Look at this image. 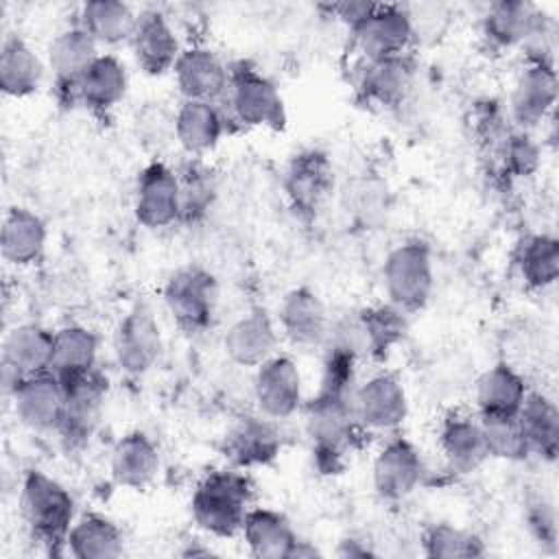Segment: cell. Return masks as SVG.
Segmentation results:
<instances>
[{
	"mask_svg": "<svg viewBox=\"0 0 559 559\" xmlns=\"http://www.w3.org/2000/svg\"><path fill=\"white\" fill-rule=\"evenodd\" d=\"M515 264L528 288L544 290L552 286L559 277V240L552 234L526 236L518 247Z\"/></svg>",
	"mask_w": 559,
	"mask_h": 559,
	"instance_id": "obj_38",
	"label": "cell"
},
{
	"mask_svg": "<svg viewBox=\"0 0 559 559\" xmlns=\"http://www.w3.org/2000/svg\"><path fill=\"white\" fill-rule=\"evenodd\" d=\"M277 328L264 308H251L225 334V352L240 367H260L277 349Z\"/></svg>",
	"mask_w": 559,
	"mask_h": 559,
	"instance_id": "obj_22",
	"label": "cell"
},
{
	"mask_svg": "<svg viewBox=\"0 0 559 559\" xmlns=\"http://www.w3.org/2000/svg\"><path fill=\"white\" fill-rule=\"evenodd\" d=\"M52 334L55 332L39 323H20L11 328L2 343V365L15 369L24 378L48 371Z\"/></svg>",
	"mask_w": 559,
	"mask_h": 559,
	"instance_id": "obj_32",
	"label": "cell"
},
{
	"mask_svg": "<svg viewBox=\"0 0 559 559\" xmlns=\"http://www.w3.org/2000/svg\"><path fill=\"white\" fill-rule=\"evenodd\" d=\"M98 55L100 52L96 39L79 24L66 26L52 37L46 52V68L55 76L59 96L70 100L76 81L83 76V72L92 66V61Z\"/></svg>",
	"mask_w": 559,
	"mask_h": 559,
	"instance_id": "obj_20",
	"label": "cell"
},
{
	"mask_svg": "<svg viewBox=\"0 0 559 559\" xmlns=\"http://www.w3.org/2000/svg\"><path fill=\"white\" fill-rule=\"evenodd\" d=\"M518 419L531 454L542 456L544 461H555L559 452V411L557 404L539 391H528Z\"/></svg>",
	"mask_w": 559,
	"mask_h": 559,
	"instance_id": "obj_35",
	"label": "cell"
},
{
	"mask_svg": "<svg viewBox=\"0 0 559 559\" xmlns=\"http://www.w3.org/2000/svg\"><path fill=\"white\" fill-rule=\"evenodd\" d=\"M240 535L258 559H288L299 539L286 515L266 507H251L247 511Z\"/></svg>",
	"mask_w": 559,
	"mask_h": 559,
	"instance_id": "obj_29",
	"label": "cell"
},
{
	"mask_svg": "<svg viewBox=\"0 0 559 559\" xmlns=\"http://www.w3.org/2000/svg\"><path fill=\"white\" fill-rule=\"evenodd\" d=\"M46 63L20 35H7L0 46V90L11 98H24L39 90Z\"/></svg>",
	"mask_w": 559,
	"mask_h": 559,
	"instance_id": "obj_31",
	"label": "cell"
},
{
	"mask_svg": "<svg viewBox=\"0 0 559 559\" xmlns=\"http://www.w3.org/2000/svg\"><path fill=\"white\" fill-rule=\"evenodd\" d=\"M542 9L528 0H500L489 4L483 17V35L496 48L522 46Z\"/></svg>",
	"mask_w": 559,
	"mask_h": 559,
	"instance_id": "obj_36",
	"label": "cell"
},
{
	"mask_svg": "<svg viewBox=\"0 0 559 559\" xmlns=\"http://www.w3.org/2000/svg\"><path fill=\"white\" fill-rule=\"evenodd\" d=\"M354 391L319 384L317 395L306 404V432L312 441L317 465L325 472L338 469L356 432L362 430L354 411Z\"/></svg>",
	"mask_w": 559,
	"mask_h": 559,
	"instance_id": "obj_1",
	"label": "cell"
},
{
	"mask_svg": "<svg viewBox=\"0 0 559 559\" xmlns=\"http://www.w3.org/2000/svg\"><path fill=\"white\" fill-rule=\"evenodd\" d=\"M173 74L183 100L221 103L229 85V68L205 46L183 48Z\"/></svg>",
	"mask_w": 559,
	"mask_h": 559,
	"instance_id": "obj_17",
	"label": "cell"
},
{
	"mask_svg": "<svg viewBox=\"0 0 559 559\" xmlns=\"http://www.w3.org/2000/svg\"><path fill=\"white\" fill-rule=\"evenodd\" d=\"M127 85L129 74L124 63L111 52H100L76 81L70 103H81L94 114H107L124 98Z\"/></svg>",
	"mask_w": 559,
	"mask_h": 559,
	"instance_id": "obj_21",
	"label": "cell"
},
{
	"mask_svg": "<svg viewBox=\"0 0 559 559\" xmlns=\"http://www.w3.org/2000/svg\"><path fill=\"white\" fill-rule=\"evenodd\" d=\"M557 103V72L555 66L526 63L518 74L511 98L509 116L520 131L539 127L555 109Z\"/></svg>",
	"mask_w": 559,
	"mask_h": 559,
	"instance_id": "obj_15",
	"label": "cell"
},
{
	"mask_svg": "<svg viewBox=\"0 0 559 559\" xmlns=\"http://www.w3.org/2000/svg\"><path fill=\"white\" fill-rule=\"evenodd\" d=\"M280 450L282 437L269 417H245L225 437V452L236 467L266 465Z\"/></svg>",
	"mask_w": 559,
	"mask_h": 559,
	"instance_id": "obj_30",
	"label": "cell"
},
{
	"mask_svg": "<svg viewBox=\"0 0 559 559\" xmlns=\"http://www.w3.org/2000/svg\"><path fill=\"white\" fill-rule=\"evenodd\" d=\"M334 183V170L325 153L308 148L297 153L288 168L284 188L290 205L301 216H314L328 199Z\"/></svg>",
	"mask_w": 559,
	"mask_h": 559,
	"instance_id": "obj_18",
	"label": "cell"
},
{
	"mask_svg": "<svg viewBox=\"0 0 559 559\" xmlns=\"http://www.w3.org/2000/svg\"><path fill=\"white\" fill-rule=\"evenodd\" d=\"M227 118L218 103L181 100L175 114V138L188 155L210 153L227 129Z\"/></svg>",
	"mask_w": 559,
	"mask_h": 559,
	"instance_id": "obj_25",
	"label": "cell"
},
{
	"mask_svg": "<svg viewBox=\"0 0 559 559\" xmlns=\"http://www.w3.org/2000/svg\"><path fill=\"white\" fill-rule=\"evenodd\" d=\"M162 456L157 443L142 430H131L122 435L109 459L111 478L127 489H146L159 472Z\"/></svg>",
	"mask_w": 559,
	"mask_h": 559,
	"instance_id": "obj_23",
	"label": "cell"
},
{
	"mask_svg": "<svg viewBox=\"0 0 559 559\" xmlns=\"http://www.w3.org/2000/svg\"><path fill=\"white\" fill-rule=\"evenodd\" d=\"M253 397L262 417L273 421L293 417L304 402V380L297 362L286 354H273L255 367Z\"/></svg>",
	"mask_w": 559,
	"mask_h": 559,
	"instance_id": "obj_9",
	"label": "cell"
},
{
	"mask_svg": "<svg viewBox=\"0 0 559 559\" xmlns=\"http://www.w3.org/2000/svg\"><path fill=\"white\" fill-rule=\"evenodd\" d=\"M371 480L376 493L389 502L408 498L424 480L421 454L404 437L389 439L373 459Z\"/></svg>",
	"mask_w": 559,
	"mask_h": 559,
	"instance_id": "obj_13",
	"label": "cell"
},
{
	"mask_svg": "<svg viewBox=\"0 0 559 559\" xmlns=\"http://www.w3.org/2000/svg\"><path fill=\"white\" fill-rule=\"evenodd\" d=\"M415 79V66L408 55L362 61L358 72V92L367 103L397 107L408 96Z\"/></svg>",
	"mask_w": 559,
	"mask_h": 559,
	"instance_id": "obj_24",
	"label": "cell"
},
{
	"mask_svg": "<svg viewBox=\"0 0 559 559\" xmlns=\"http://www.w3.org/2000/svg\"><path fill=\"white\" fill-rule=\"evenodd\" d=\"M277 321L286 341L304 349L325 345L332 325L325 304L308 286H297L284 295L277 310Z\"/></svg>",
	"mask_w": 559,
	"mask_h": 559,
	"instance_id": "obj_16",
	"label": "cell"
},
{
	"mask_svg": "<svg viewBox=\"0 0 559 559\" xmlns=\"http://www.w3.org/2000/svg\"><path fill=\"white\" fill-rule=\"evenodd\" d=\"M249 509L251 483L238 469H214L205 474L190 498L194 524L214 537H234L240 533Z\"/></svg>",
	"mask_w": 559,
	"mask_h": 559,
	"instance_id": "obj_2",
	"label": "cell"
},
{
	"mask_svg": "<svg viewBox=\"0 0 559 559\" xmlns=\"http://www.w3.org/2000/svg\"><path fill=\"white\" fill-rule=\"evenodd\" d=\"M439 448L450 469L459 474L474 472L489 459L480 421L461 413H452L443 419L439 428Z\"/></svg>",
	"mask_w": 559,
	"mask_h": 559,
	"instance_id": "obj_26",
	"label": "cell"
},
{
	"mask_svg": "<svg viewBox=\"0 0 559 559\" xmlns=\"http://www.w3.org/2000/svg\"><path fill=\"white\" fill-rule=\"evenodd\" d=\"M382 284L389 304L402 312H415L430 299L435 266L430 247L421 240H406L393 247L382 266Z\"/></svg>",
	"mask_w": 559,
	"mask_h": 559,
	"instance_id": "obj_5",
	"label": "cell"
},
{
	"mask_svg": "<svg viewBox=\"0 0 559 559\" xmlns=\"http://www.w3.org/2000/svg\"><path fill=\"white\" fill-rule=\"evenodd\" d=\"M20 509L31 533L46 546H66L74 524V498L52 476L31 469L20 489Z\"/></svg>",
	"mask_w": 559,
	"mask_h": 559,
	"instance_id": "obj_4",
	"label": "cell"
},
{
	"mask_svg": "<svg viewBox=\"0 0 559 559\" xmlns=\"http://www.w3.org/2000/svg\"><path fill=\"white\" fill-rule=\"evenodd\" d=\"M338 555L341 557H369L373 552L367 546H362L360 542H356V539H345V542H341Z\"/></svg>",
	"mask_w": 559,
	"mask_h": 559,
	"instance_id": "obj_46",
	"label": "cell"
},
{
	"mask_svg": "<svg viewBox=\"0 0 559 559\" xmlns=\"http://www.w3.org/2000/svg\"><path fill=\"white\" fill-rule=\"evenodd\" d=\"M133 214L146 229H164L179 223V179L164 162L142 168L135 186Z\"/></svg>",
	"mask_w": 559,
	"mask_h": 559,
	"instance_id": "obj_12",
	"label": "cell"
},
{
	"mask_svg": "<svg viewBox=\"0 0 559 559\" xmlns=\"http://www.w3.org/2000/svg\"><path fill=\"white\" fill-rule=\"evenodd\" d=\"M354 411L362 430L391 432L408 415V400L402 380L393 373H376L354 391Z\"/></svg>",
	"mask_w": 559,
	"mask_h": 559,
	"instance_id": "obj_11",
	"label": "cell"
},
{
	"mask_svg": "<svg viewBox=\"0 0 559 559\" xmlns=\"http://www.w3.org/2000/svg\"><path fill=\"white\" fill-rule=\"evenodd\" d=\"M164 304L183 332H203L216 317L218 284L203 266H181L164 284Z\"/></svg>",
	"mask_w": 559,
	"mask_h": 559,
	"instance_id": "obj_6",
	"label": "cell"
},
{
	"mask_svg": "<svg viewBox=\"0 0 559 559\" xmlns=\"http://www.w3.org/2000/svg\"><path fill=\"white\" fill-rule=\"evenodd\" d=\"M98 358V336L79 323H68L52 334V354L48 371L63 384L92 373Z\"/></svg>",
	"mask_w": 559,
	"mask_h": 559,
	"instance_id": "obj_28",
	"label": "cell"
},
{
	"mask_svg": "<svg viewBox=\"0 0 559 559\" xmlns=\"http://www.w3.org/2000/svg\"><path fill=\"white\" fill-rule=\"evenodd\" d=\"M528 526L539 542L555 544L557 539V524H555V509L544 496H535L528 502Z\"/></svg>",
	"mask_w": 559,
	"mask_h": 559,
	"instance_id": "obj_44",
	"label": "cell"
},
{
	"mask_svg": "<svg viewBox=\"0 0 559 559\" xmlns=\"http://www.w3.org/2000/svg\"><path fill=\"white\" fill-rule=\"evenodd\" d=\"M46 238L48 229L39 214L22 205L7 210L0 229V251L9 264L28 266L37 262L46 249Z\"/></svg>",
	"mask_w": 559,
	"mask_h": 559,
	"instance_id": "obj_27",
	"label": "cell"
},
{
	"mask_svg": "<svg viewBox=\"0 0 559 559\" xmlns=\"http://www.w3.org/2000/svg\"><path fill=\"white\" fill-rule=\"evenodd\" d=\"M404 314L406 312L397 310L391 304L360 312L369 352H386L391 345H395L402 338V334L406 330Z\"/></svg>",
	"mask_w": 559,
	"mask_h": 559,
	"instance_id": "obj_43",
	"label": "cell"
},
{
	"mask_svg": "<svg viewBox=\"0 0 559 559\" xmlns=\"http://www.w3.org/2000/svg\"><path fill=\"white\" fill-rule=\"evenodd\" d=\"M179 223H197L201 221L216 199V181L212 173L199 164L190 162L179 173Z\"/></svg>",
	"mask_w": 559,
	"mask_h": 559,
	"instance_id": "obj_39",
	"label": "cell"
},
{
	"mask_svg": "<svg viewBox=\"0 0 559 559\" xmlns=\"http://www.w3.org/2000/svg\"><path fill=\"white\" fill-rule=\"evenodd\" d=\"M498 159L509 177H531L542 162L539 144L531 138L528 131H507L498 140Z\"/></svg>",
	"mask_w": 559,
	"mask_h": 559,
	"instance_id": "obj_42",
	"label": "cell"
},
{
	"mask_svg": "<svg viewBox=\"0 0 559 559\" xmlns=\"http://www.w3.org/2000/svg\"><path fill=\"white\" fill-rule=\"evenodd\" d=\"M22 426L35 432L59 430L66 402V384L50 371L28 376L9 400Z\"/></svg>",
	"mask_w": 559,
	"mask_h": 559,
	"instance_id": "obj_14",
	"label": "cell"
},
{
	"mask_svg": "<svg viewBox=\"0 0 559 559\" xmlns=\"http://www.w3.org/2000/svg\"><path fill=\"white\" fill-rule=\"evenodd\" d=\"M107 378L96 369L66 384L59 435L68 448L85 445L100 426L107 402Z\"/></svg>",
	"mask_w": 559,
	"mask_h": 559,
	"instance_id": "obj_10",
	"label": "cell"
},
{
	"mask_svg": "<svg viewBox=\"0 0 559 559\" xmlns=\"http://www.w3.org/2000/svg\"><path fill=\"white\" fill-rule=\"evenodd\" d=\"M373 7H376V2H336V4H330V11H332L341 22H345V24L352 28V26H356L362 17H367Z\"/></svg>",
	"mask_w": 559,
	"mask_h": 559,
	"instance_id": "obj_45",
	"label": "cell"
},
{
	"mask_svg": "<svg viewBox=\"0 0 559 559\" xmlns=\"http://www.w3.org/2000/svg\"><path fill=\"white\" fill-rule=\"evenodd\" d=\"M162 330L153 308L138 299L120 319L114 336V356L118 367L133 378L148 373L162 356Z\"/></svg>",
	"mask_w": 559,
	"mask_h": 559,
	"instance_id": "obj_7",
	"label": "cell"
},
{
	"mask_svg": "<svg viewBox=\"0 0 559 559\" xmlns=\"http://www.w3.org/2000/svg\"><path fill=\"white\" fill-rule=\"evenodd\" d=\"M138 15L131 4L120 0H90L81 4L74 24L87 31L98 46H120L131 41Z\"/></svg>",
	"mask_w": 559,
	"mask_h": 559,
	"instance_id": "obj_33",
	"label": "cell"
},
{
	"mask_svg": "<svg viewBox=\"0 0 559 559\" xmlns=\"http://www.w3.org/2000/svg\"><path fill=\"white\" fill-rule=\"evenodd\" d=\"M424 552L432 559H465L485 555L483 542L463 528L452 524H432L424 533Z\"/></svg>",
	"mask_w": 559,
	"mask_h": 559,
	"instance_id": "obj_41",
	"label": "cell"
},
{
	"mask_svg": "<svg viewBox=\"0 0 559 559\" xmlns=\"http://www.w3.org/2000/svg\"><path fill=\"white\" fill-rule=\"evenodd\" d=\"M352 44L362 61L406 55L415 35L413 15L400 4H376L367 17L349 28Z\"/></svg>",
	"mask_w": 559,
	"mask_h": 559,
	"instance_id": "obj_8",
	"label": "cell"
},
{
	"mask_svg": "<svg viewBox=\"0 0 559 559\" xmlns=\"http://www.w3.org/2000/svg\"><path fill=\"white\" fill-rule=\"evenodd\" d=\"M66 548L76 559H116L124 550V537L109 518L85 513L72 524Z\"/></svg>",
	"mask_w": 559,
	"mask_h": 559,
	"instance_id": "obj_37",
	"label": "cell"
},
{
	"mask_svg": "<svg viewBox=\"0 0 559 559\" xmlns=\"http://www.w3.org/2000/svg\"><path fill=\"white\" fill-rule=\"evenodd\" d=\"M129 44L138 66L151 76L173 70L183 50L173 24L157 9H148L138 15V26Z\"/></svg>",
	"mask_w": 559,
	"mask_h": 559,
	"instance_id": "obj_19",
	"label": "cell"
},
{
	"mask_svg": "<svg viewBox=\"0 0 559 559\" xmlns=\"http://www.w3.org/2000/svg\"><path fill=\"white\" fill-rule=\"evenodd\" d=\"M478 421L487 441L489 456L522 461L531 454L518 415H478Z\"/></svg>",
	"mask_w": 559,
	"mask_h": 559,
	"instance_id": "obj_40",
	"label": "cell"
},
{
	"mask_svg": "<svg viewBox=\"0 0 559 559\" xmlns=\"http://www.w3.org/2000/svg\"><path fill=\"white\" fill-rule=\"evenodd\" d=\"M218 105L227 122H236L245 129H282L286 122L280 90L269 76L247 63L229 68V85Z\"/></svg>",
	"mask_w": 559,
	"mask_h": 559,
	"instance_id": "obj_3",
	"label": "cell"
},
{
	"mask_svg": "<svg viewBox=\"0 0 559 559\" xmlns=\"http://www.w3.org/2000/svg\"><path fill=\"white\" fill-rule=\"evenodd\" d=\"M526 393L524 378L507 362L485 369L474 386L478 415H518Z\"/></svg>",
	"mask_w": 559,
	"mask_h": 559,
	"instance_id": "obj_34",
	"label": "cell"
}]
</instances>
